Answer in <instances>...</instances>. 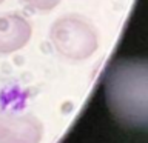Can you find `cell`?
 Listing matches in <instances>:
<instances>
[{
  "instance_id": "obj_1",
  "label": "cell",
  "mask_w": 148,
  "mask_h": 143,
  "mask_svg": "<svg viewBox=\"0 0 148 143\" xmlns=\"http://www.w3.org/2000/svg\"><path fill=\"white\" fill-rule=\"evenodd\" d=\"M103 94L116 122L130 129L148 123V63L143 57H120L108 66Z\"/></svg>"
},
{
  "instance_id": "obj_2",
  "label": "cell",
  "mask_w": 148,
  "mask_h": 143,
  "mask_svg": "<svg viewBox=\"0 0 148 143\" xmlns=\"http://www.w3.org/2000/svg\"><path fill=\"white\" fill-rule=\"evenodd\" d=\"M49 42L62 57L80 62L99 49V32L91 22L77 14L56 18L49 28Z\"/></svg>"
},
{
  "instance_id": "obj_3",
  "label": "cell",
  "mask_w": 148,
  "mask_h": 143,
  "mask_svg": "<svg viewBox=\"0 0 148 143\" xmlns=\"http://www.w3.org/2000/svg\"><path fill=\"white\" fill-rule=\"evenodd\" d=\"M43 125L36 115L0 109V143H40Z\"/></svg>"
},
{
  "instance_id": "obj_4",
  "label": "cell",
  "mask_w": 148,
  "mask_h": 143,
  "mask_svg": "<svg viewBox=\"0 0 148 143\" xmlns=\"http://www.w3.org/2000/svg\"><path fill=\"white\" fill-rule=\"evenodd\" d=\"M32 35L29 20L18 12L0 16V55L14 54L25 48Z\"/></svg>"
},
{
  "instance_id": "obj_5",
  "label": "cell",
  "mask_w": 148,
  "mask_h": 143,
  "mask_svg": "<svg viewBox=\"0 0 148 143\" xmlns=\"http://www.w3.org/2000/svg\"><path fill=\"white\" fill-rule=\"evenodd\" d=\"M28 8H31L32 11H51L54 9L62 0H22Z\"/></svg>"
},
{
  "instance_id": "obj_6",
  "label": "cell",
  "mask_w": 148,
  "mask_h": 143,
  "mask_svg": "<svg viewBox=\"0 0 148 143\" xmlns=\"http://www.w3.org/2000/svg\"><path fill=\"white\" fill-rule=\"evenodd\" d=\"M2 3H3V0H0V5H2Z\"/></svg>"
}]
</instances>
